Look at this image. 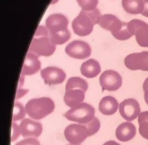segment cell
I'll list each match as a JSON object with an SVG mask.
<instances>
[{
    "mask_svg": "<svg viewBox=\"0 0 148 145\" xmlns=\"http://www.w3.org/2000/svg\"><path fill=\"white\" fill-rule=\"evenodd\" d=\"M88 88L87 81L79 77H72L69 78L65 86V91L72 89H80L84 92Z\"/></svg>",
    "mask_w": 148,
    "mask_h": 145,
    "instance_id": "obj_21",
    "label": "cell"
},
{
    "mask_svg": "<svg viewBox=\"0 0 148 145\" xmlns=\"http://www.w3.org/2000/svg\"><path fill=\"white\" fill-rule=\"evenodd\" d=\"M15 145H40L39 142L35 138H28L22 140Z\"/></svg>",
    "mask_w": 148,
    "mask_h": 145,
    "instance_id": "obj_27",
    "label": "cell"
},
{
    "mask_svg": "<svg viewBox=\"0 0 148 145\" xmlns=\"http://www.w3.org/2000/svg\"><path fill=\"white\" fill-rule=\"evenodd\" d=\"M82 75L88 78L96 77L101 72V66L98 62L94 59H90L84 62L80 67Z\"/></svg>",
    "mask_w": 148,
    "mask_h": 145,
    "instance_id": "obj_19",
    "label": "cell"
},
{
    "mask_svg": "<svg viewBox=\"0 0 148 145\" xmlns=\"http://www.w3.org/2000/svg\"><path fill=\"white\" fill-rule=\"evenodd\" d=\"M101 16V13L97 8L90 11L82 10L72 21L73 32L82 36L89 35L92 31L94 25L98 23Z\"/></svg>",
    "mask_w": 148,
    "mask_h": 145,
    "instance_id": "obj_2",
    "label": "cell"
},
{
    "mask_svg": "<svg viewBox=\"0 0 148 145\" xmlns=\"http://www.w3.org/2000/svg\"><path fill=\"white\" fill-rule=\"evenodd\" d=\"M127 28L132 36L135 35L138 44L148 47V24L139 19H133L127 23Z\"/></svg>",
    "mask_w": 148,
    "mask_h": 145,
    "instance_id": "obj_7",
    "label": "cell"
},
{
    "mask_svg": "<svg viewBox=\"0 0 148 145\" xmlns=\"http://www.w3.org/2000/svg\"><path fill=\"white\" fill-rule=\"evenodd\" d=\"M25 109L20 102H16L13 107V113L12 116L13 121L20 120L25 116Z\"/></svg>",
    "mask_w": 148,
    "mask_h": 145,
    "instance_id": "obj_23",
    "label": "cell"
},
{
    "mask_svg": "<svg viewBox=\"0 0 148 145\" xmlns=\"http://www.w3.org/2000/svg\"><path fill=\"white\" fill-rule=\"evenodd\" d=\"M67 141L72 145H79L88 136V132L84 125L72 124L67 126L64 132Z\"/></svg>",
    "mask_w": 148,
    "mask_h": 145,
    "instance_id": "obj_8",
    "label": "cell"
},
{
    "mask_svg": "<svg viewBox=\"0 0 148 145\" xmlns=\"http://www.w3.org/2000/svg\"><path fill=\"white\" fill-rule=\"evenodd\" d=\"M98 24L102 28L110 31L112 35L118 40H125L132 36L128 29L127 23L121 21L113 14L101 15Z\"/></svg>",
    "mask_w": 148,
    "mask_h": 145,
    "instance_id": "obj_3",
    "label": "cell"
},
{
    "mask_svg": "<svg viewBox=\"0 0 148 145\" xmlns=\"http://www.w3.org/2000/svg\"><path fill=\"white\" fill-rule=\"evenodd\" d=\"M40 75L45 83L53 85L62 83L65 79V73L61 69L55 66H48L40 71Z\"/></svg>",
    "mask_w": 148,
    "mask_h": 145,
    "instance_id": "obj_13",
    "label": "cell"
},
{
    "mask_svg": "<svg viewBox=\"0 0 148 145\" xmlns=\"http://www.w3.org/2000/svg\"><path fill=\"white\" fill-rule=\"evenodd\" d=\"M103 145H120L118 143L116 142L115 141L113 140H109L106 142H105Z\"/></svg>",
    "mask_w": 148,
    "mask_h": 145,
    "instance_id": "obj_31",
    "label": "cell"
},
{
    "mask_svg": "<svg viewBox=\"0 0 148 145\" xmlns=\"http://www.w3.org/2000/svg\"><path fill=\"white\" fill-rule=\"evenodd\" d=\"M119 103L113 96H106L102 98L99 103V110L105 115H112L115 113L118 109Z\"/></svg>",
    "mask_w": 148,
    "mask_h": 145,
    "instance_id": "obj_18",
    "label": "cell"
},
{
    "mask_svg": "<svg viewBox=\"0 0 148 145\" xmlns=\"http://www.w3.org/2000/svg\"><path fill=\"white\" fill-rule=\"evenodd\" d=\"M55 105L53 101L48 97L30 99L25 105L28 115L35 120H40L53 111Z\"/></svg>",
    "mask_w": 148,
    "mask_h": 145,
    "instance_id": "obj_4",
    "label": "cell"
},
{
    "mask_svg": "<svg viewBox=\"0 0 148 145\" xmlns=\"http://www.w3.org/2000/svg\"><path fill=\"white\" fill-rule=\"evenodd\" d=\"M67 145H72V144H67Z\"/></svg>",
    "mask_w": 148,
    "mask_h": 145,
    "instance_id": "obj_34",
    "label": "cell"
},
{
    "mask_svg": "<svg viewBox=\"0 0 148 145\" xmlns=\"http://www.w3.org/2000/svg\"><path fill=\"white\" fill-rule=\"evenodd\" d=\"M83 10L90 11L95 9L98 0H76Z\"/></svg>",
    "mask_w": 148,
    "mask_h": 145,
    "instance_id": "obj_24",
    "label": "cell"
},
{
    "mask_svg": "<svg viewBox=\"0 0 148 145\" xmlns=\"http://www.w3.org/2000/svg\"><path fill=\"white\" fill-rule=\"evenodd\" d=\"M122 6L124 10L130 14H141L143 10V0H122Z\"/></svg>",
    "mask_w": 148,
    "mask_h": 145,
    "instance_id": "obj_20",
    "label": "cell"
},
{
    "mask_svg": "<svg viewBox=\"0 0 148 145\" xmlns=\"http://www.w3.org/2000/svg\"><path fill=\"white\" fill-rule=\"evenodd\" d=\"M66 53L72 58L85 59L91 55V47L88 43L81 40H74L65 47Z\"/></svg>",
    "mask_w": 148,
    "mask_h": 145,
    "instance_id": "obj_10",
    "label": "cell"
},
{
    "mask_svg": "<svg viewBox=\"0 0 148 145\" xmlns=\"http://www.w3.org/2000/svg\"><path fill=\"white\" fill-rule=\"evenodd\" d=\"M55 50L56 46L51 42L49 36H34L28 52L38 57H48L52 55Z\"/></svg>",
    "mask_w": 148,
    "mask_h": 145,
    "instance_id": "obj_6",
    "label": "cell"
},
{
    "mask_svg": "<svg viewBox=\"0 0 148 145\" xmlns=\"http://www.w3.org/2000/svg\"><path fill=\"white\" fill-rule=\"evenodd\" d=\"M21 133L20 128L16 122L14 121L12 124V134H11V142L16 140L18 137H19Z\"/></svg>",
    "mask_w": 148,
    "mask_h": 145,
    "instance_id": "obj_26",
    "label": "cell"
},
{
    "mask_svg": "<svg viewBox=\"0 0 148 145\" xmlns=\"http://www.w3.org/2000/svg\"><path fill=\"white\" fill-rule=\"evenodd\" d=\"M143 89L144 91L148 90V77H147L144 81V83L143 84Z\"/></svg>",
    "mask_w": 148,
    "mask_h": 145,
    "instance_id": "obj_32",
    "label": "cell"
},
{
    "mask_svg": "<svg viewBox=\"0 0 148 145\" xmlns=\"http://www.w3.org/2000/svg\"><path fill=\"white\" fill-rule=\"evenodd\" d=\"M144 8L142 13H141L143 16L148 17V0H143Z\"/></svg>",
    "mask_w": 148,
    "mask_h": 145,
    "instance_id": "obj_29",
    "label": "cell"
},
{
    "mask_svg": "<svg viewBox=\"0 0 148 145\" xmlns=\"http://www.w3.org/2000/svg\"><path fill=\"white\" fill-rule=\"evenodd\" d=\"M99 82L103 90L116 91L121 86L122 78L118 72L113 70H106L101 75Z\"/></svg>",
    "mask_w": 148,
    "mask_h": 145,
    "instance_id": "obj_11",
    "label": "cell"
},
{
    "mask_svg": "<svg viewBox=\"0 0 148 145\" xmlns=\"http://www.w3.org/2000/svg\"><path fill=\"white\" fill-rule=\"evenodd\" d=\"M21 135L24 137H38L42 132V124L29 118L23 119L20 124Z\"/></svg>",
    "mask_w": 148,
    "mask_h": 145,
    "instance_id": "obj_14",
    "label": "cell"
},
{
    "mask_svg": "<svg viewBox=\"0 0 148 145\" xmlns=\"http://www.w3.org/2000/svg\"><path fill=\"white\" fill-rule=\"evenodd\" d=\"M139 131L140 135L148 140V111H143L138 116Z\"/></svg>",
    "mask_w": 148,
    "mask_h": 145,
    "instance_id": "obj_22",
    "label": "cell"
},
{
    "mask_svg": "<svg viewBox=\"0 0 148 145\" xmlns=\"http://www.w3.org/2000/svg\"><path fill=\"white\" fill-rule=\"evenodd\" d=\"M40 68V62L38 57L28 52L22 68L21 75H32L36 73Z\"/></svg>",
    "mask_w": 148,
    "mask_h": 145,
    "instance_id": "obj_15",
    "label": "cell"
},
{
    "mask_svg": "<svg viewBox=\"0 0 148 145\" xmlns=\"http://www.w3.org/2000/svg\"><path fill=\"white\" fill-rule=\"evenodd\" d=\"M28 91V90H23V89H18L16 92V99L21 98L23 95H24Z\"/></svg>",
    "mask_w": 148,
    "mask_h": 145,
    "instance_id": "obj_30",
    "label": "cell"
},
{
    "mask_svg": "<svg viewBox=\"0 0 148 145\" xmlns=\"http://www.w3.org/2000/svg\"><path fill=\"white\" fill-rule=\"evenodd\" d=\"M94 115L95 110L92 106L86 103H81L68 110L64 116L68 120L86 124L95 117Z\"/></svg>",
    "mask_w": 148,
    "mask_h": 145,
    "instance_id": "obj_5",
    "label": "cell"
},
{
    "mask_svg": "<svg viewBox=\"0 0 148 145\" xmlns=\"http://www.w3.org/2000/svg\"><path fill=\"white\" fill-rule=\"evenodd\" d=\"M119 112L121 117L125 120L133 121L140 113L139 104L135 99H126L120 103Z\"/></svg>",
    "mask_w": 148,
    "mask_h": 145,
    "instance_id": "obj_12",
    "label": "cell"
},
{
    "mask_svg": "<svg viewBox=\"0 0 148 145\" xmlns=\"http://www.w3.org/2000/svg\"><path fill=\"white\" fill-rule=\"evenodd\" d=\"M45 24L50 40L54 45L62 44L70 38L71 34L68 29V21L64 15L51 14L46 18Z\"/></svg>",
    "mask_w": 148,
    "mask_h": 145,
    "instance_id": "obj_1",
    "label": "cell"
},
{
    "mask_svg": "<svg viewBox=\"0 0 148 145\" xmlns=\"http://www.w3.org/2000/svg\"><path fill=\"white\" fill-rule=\"evenodd\" d=\"M85 92L80 89H72L65 91L64 96L65 103L73 108L81 103L84 99Z\"/></svg>",
    "mask_w": 148,
    "mask_h": 145,
    "instance_id": "obj_17",
    "label": "cell"
},
{
    "mask_svg": "<svg viewBox=\"0 0 148 145\" xmlns=\"http://www.w3.org/2000/svg\"><path fill=\"white\" fill-rule=\"evenodd\" d=\"M145 92V95H144V98L146 103L148 105V90H146Z\"/></svg>",
    "mask_w": 148,
    "mask_h": 145,
    "instance_id": "obj_33",
    "label": "cell"
},
{
    "mask_svg": "<svg viewBox=\"0 0 148 145\" xmlns=\"http://www.w3.org/2000/svg\"><path fill=\"white\" fill-rule=\"evenodd\" d=\"M84 125L87 128L90 136L95 134L98 131L101 124L99 120L95 117L91 121L86 124H84Z\"/></svg>",
    "mask_w": 148,
    "mask_h": 145,
    "instance_id": "obj_25",
    "label": "cell"
},
{
    "mask_svg": "<svg viewBox=\"0 0 148 145\" xmlns=\"http://www.w3.org/2000/svg\"><path fill=\"white\" fill-rule=\"evenodd\" d=\"M34 36H49L48 29L44 26L39 25L38 27Z\"/></svg>",
    "mask_w": 148,
    "mask_h": 145,
    "instance_id": "obj_28",
    "label": "cell"
},
{
    "mask_svg": "<svg viewBox=\"0 0 148 145\" xmlns=\"http://www.w3.org/2000/svg\"><path fill=\"white\" fill-rule=\"evenodd\" d=\"M135 125L130 122H124L120 124L116 130L117 139L121 142H127L132 139L136 135Z\"/></svg>",
    "mask_w": 148,
    "mask_h": 145,
    "instance_id": "obj_16",
    "label": "cell"
},
{
    "mask_svg": "<svg viewBox=\"0 0 148 145\" xmlns=\"http://www.w3.org/2000/svg\"><path fill=\"white\" fill-rule=\"evenodd\" d=\"M124 64L132 70L148 71V51L128 55L124 59Z\"/></svg>",
    "mask_w": 148,
    "mask_h": 145,
    "instance_id": "obj_9",
    "label": "cell"
}]
</instances>
